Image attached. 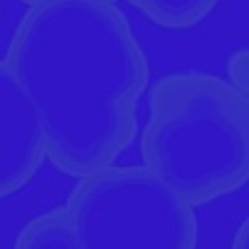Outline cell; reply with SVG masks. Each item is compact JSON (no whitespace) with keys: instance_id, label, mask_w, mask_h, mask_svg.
I'll return each mask as SVG.
<instances>
[{"instance_id":"cell-6","label":"cell","mask_w":249,"mask_h":249,"mask_svg":"<svg viewBox=\"0 0 249 249\" xmlns=\"http://www.w3.org/2000/svg\"><path fill=\"white\" fill-rule=\"evenodd\" d=\"M128 2L165 29L196 27L218 5V0H128Z\"/></svg>"},{"instance_id":"cell-3","label":"cell","mask_w":249,"mask_h":249,"mask_svg":"<svg viewBox=\"0 0 249 249\" xmlns=\"http://www.w3.org/2000/svg\"><path fill=\"white\" fill-rule=\"evenodd\" d=\"M63 206L83 249H196L194 206L143 165L87 174Z\"/></svg>"},{"instance_id":"cell-1","label":"cell","mask_w":249,"mask_h":249,"mask_svg":"<svg viewBox=\"0 0 249 249\" xmlns=\"http://www.w3.org/2000/svg\"><path fill=\"white\" fill-rule=\"evenodd\" d=\"M36 109L46 158L83 179L133 143L148 58L114 2H39L22 15L5 56Z\"/></svg>"},{"instance_id":"cell-2","label":"cell","mask_w":249,"mask_h":249,"mask_svg":"<svg viewBox=\"0 0 249 249\" xmlns=\"http://www.w3.org/2000/svg\"><path fill=\"white\" fill-rule=\"evenodd\" d=\"M143 167L189 206L249 181V97L208 73H174L153 85L141 136Z\"/></svg>"},{"instance_id":"cell-4","label":"cell","mask_w":249,"mask_h":249,"mask_svg":"<svg viewBox=\"0 0 249 249\" xmlns=\"http://www.w3.org/2000/svg\"><path fill=\"white\" fill-rule=\"evenodd\" d=\"M46 160V141L34 104L0 61V198L27 186Z\"/></svg>"},{"instance_id":"cell-8","label":"cell","mask_w":249,"mask_h":249,"mask_svg":"<svg viewBox=\"0 0 249 249\" xmlns=\"http://www.w3.org/2000/svg\"><path fill=\"white\" fill-rule=\"evenodd\" d=\"M230 249H249V215L242 220V225L237 228L235 237H232V247Z\"/></svg>"},{"instance_id":"cell-7","label":"cell","mask_w":249,"mask_h":249,"mask_svg":"<svg viewBox=\"0 0 249 249\" xmlns=\"http://www.w3.org/2000/svg\"><path fill=\"white\" fill-rule=\"evenodd\" d=\"M228 83L237 87L240 92L249 94V51H240L230 61V80Z\"/></svg>"},{"instance_id":"cell-9","label":"cell","mask_w":249,"mask_h":249,"mask_svg":"<svg viewBox=\"0 0 249 249\" xmlns=\"http://www.w3.org/2000/svg\"><path fill=\"white\" fill-rule=\"evenodd\" d=\"M27 5H39V2H114V0H24Z\"/></svg>"},{"instance_id":"cell-5","label":"cell","mask_w":249,"mask_h":249,"mask_svg":"<svg viewBox=\"0 0 249 249\" xmlns=\"http://www.w3.org/2000/svg\"><path fill=\"white\" fill-rule=\"evenodd\" d=\"M15 249H83L66 206L32 218L17 235Z\"/></svg>"},{"instance_id":"cell-10","label":"cell","mask_w":249,"mask_h":249,"mask_svg":"<svg viewBox=\"0 0 249 249\" xmlns=\"http://www.w3.org/2000/svg\"><path fill=\"white\" fill-rule=\"evenodd\" d=\"M247 97H249V94H247Z\"/></svg>"}]
</instances>
